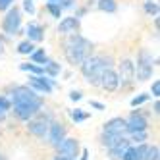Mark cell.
<instances>
[{
  "instance_id": "6da1fadb",
  "label": "cell",
  "mask_w": 160,
  "mask_h": 160,
  "mask_svg": "<svg viewBox=\"0 0 160 160\" xmlns=\"http://www.w3.org/2000/svg\"><path fill=\"white\" fill-rule=\"evenodd\" d=\"M91 52H93V44H91L89 39H85L83 35H79V33H72V35H68L64 54H66V60L70 62V64L79 66L85 58H89Z\"/></svg>"
},
{
  "instance_id": "7a4b0ae2",
  "label": "cell",
  "mask_w": 160,
  "mask_h": 160,
  "mask_svg": "<svg viewBox=\"0 0 160 160\" xmlns=\"http://www.w3.org/2000/svg\"><path fill=\"white\" fill-rule=\"evenodd\" d=\"M154 64L156 60H152V54L147 48H141L139 54H137V64H135V77L139 81H147V79L152 77L154 72Z\"/></svg>"
},
{
  "instance_id": "3957f363",
  "label": "cell",
  "mask_w": 160,
  "mask_h": 160,
  "mask_svg": "<svg viewBox=\"0 0 160 160\" xmlns=\"http://www.w3.org/2000/svg\"><path fill=\"white\" fill-rule=\"evenodd\" d=\"M10 102H12V104H27V102L42 104V98L29 85H18L10 91Z\"/></svg>"
},
{
  "instance_id": "277c9868",
  "label": "cell",
  "mask_w": 160,
  "mask_h": 160,
  "mask_svg": "<svg viewBox=\"0 0 160 160\" xmlns=\"http://www.w3.org/2000/svg\"><path fill=\"white\" fill-rule=\"evenodd\" d=\"M2 29L10 37H16L19 33V29H21V10L19 8H16V6L8 8V14L2 19Z\"/></svg>"
},
{
  "instance_id": "5b68a950",
  "label": "cell",
  "mask_w": 160,
  "mask_h": 160,
  "mask_svg": "<svg viewBox=\"0 0 160 160\" xmlns=\"http://www.w3.org/2000/svg\"><path fill=\"white\" fill-rule=\"evenodd\" d=\"M118 83L122 85V89L131 87L135 83V64L129 58H123L118 64Z\"/></svg>"
},
{
  "instance_id": "8992f818",
  "label": "cell",
  "mask_w": 160,
  "mask_h": 160,
  "mask_svg": "<svg viewBox=\"0 0 160 160\" xmlns=\"http://www.w3.org/2000/svg\"><path fill=\"white\" fill-rule=\"evenodd\" d=\"M27 85L35 91V93H42V95H52L54 91V79L48 75H29Z\"/></svg>"
},
{
  "instance_id": "52a82bcc",
  "label": "cell",
  "mask_w": 160,
  "mask_h": 160,
  "mask_svg": "<svg viewBox=\"0 0 160 160\" xmlns=\"http://www.w3.org/2000/svg\"><path fill=\"white\" fill-rule=\"evenodd\" d=\"M52 120L50 118H44V116H33L31 120H27V131L31 135L39 137V139H47V133H48V123Z\"/></svg>"
},
{
  "instance_id": "ba28073f",
  "label": "cell",
  "mask_w": 160,
  "mask_h": 160,
  "mask_svg": "<svg viewBox=\"0 0 160 160\" xmlns=\"http://www.w3.org/2000/svg\"><path fill=\"white\" fill-rule=\"evenodd\" d=\"M125 128H128V133H133V131H147L148 128V120L143 112L139 110H133L128 118H125Z\"/></svg>"
},
{
  "instance_id": "9c48e42d",
  "label": "cell",
  "mask_w": 160,
  "mask_h": 160,
  "mask_svg": "<svg viewBox=\"0 0 160 160\" xmlns=\"http://www.w3.org/2000/svg\"><path fill=\"white\" fill-rule=\"evenodd\" d=\"M56 151H58L60 156H66V158H77L79 154V141L73 139V137H64V139L58 143L56 147Z\"/></svg>"
},
{
  "instance_id": "30bf717a",
  "label": "cell",
  "mask_w": 160,
  "mask_h": 160,
  "mask_svg": "<svg viewBox=\"0 0 160 160\" xmlns=\"http://www.w3.org/2000/svg\"><path fill=\"white\" fill-rule=\"evenodd\" d=\"M42 104H35V102H27V104H14V114H16V118L19 120H31L33 116H37V114L41 112Z\"/></svg>"
},
{
  "instance_id": "8fae6325",
  "label": "cell",
  "mask_w": 160,
  "mask_h": 160,
  "mask_svg": "<svg viewBox=\"0 0 160 160\" xmlns=\"http://www.w3.org/2000/svg\"><path fill=\"white\" fill-rule=\"evenodd\" d=\"M98 87L104 89V91H108V93H114V91L120 87V83H118V73L114 72V68H106V70L102 72L100 81H98Z\"/></svg>"
},
{
  "instance_id": "7c38bea8",
  "label": "cell",
  "mask_w": 160,
  "mask_h": 160,
  "mask_svg": "<svg viewBox=\"0 0 160 160\" xmlns=\"http://www.w3.org/2000/svg\"><path fill=\"white\" fill-rule=\"evenodd\" d=\"M66 137V128H64V123L60 122H50L48 123V133H47V141L48 145H52L54 148L58 147V143Z\"/></svg>"
},
{
  "instance_id": "4fadbf2b",
  "label": "cell",
  "mask_w": 160,
  "mask_h": 160,
  "mask_svg": "<svg viewBox=\"0 0 160 160\" xmlns=\"http://www.w3.org/2000/svg\"><path fill=\"white\" fill-rule=\"evenodd\" d=\"M79 27H81L79 18L77 16H70V18H64L58 23V33H60V35H72V33L79 31Z\"/></svg>"
},
{
  "instance_id": "5bb4252c",
  "label": "cell",
  "mask_w": 160,
  "mask_h": 160,
  "mask_svg": "<svg viewBox=\"0 0 160 160\" xmlns=\"http://www.w3.org/2000/svg\"><path fill=\"white\" fill-rule=\"evenodd\" d=\"M102 133H114V135H128V128H125V118H112L104 123Z\"/></svg>"
},
{
  "instance_id": "9a60e30c",
  "label": "cell",
  "mask_w": 160,
  "mask_h": 160,
  "mask_svg": "<svg viewBox=\"0 0 160 160\" xmlns=\"http://www.w3.org/2000/svg\"><path fill=\"white\" fill-rule=\"evenodd\" d=\"M147 143H137V145H129L128 148L123 151L122 160H143L145 151H147Z\"/></svg>"
},
{
  "instance_id": "2e32d148",
  "label": "cell",
  "mask_w": 160,
  "mask_h": 160,
  "mask_svg": "<svg viewBox=\"0 0 160 160\" xmlns=\"http://www.w3.org/2000/svg\"><path fill=\"white\" fill-rule=\"evenodd\" d=\"M25 35L31 42H41L44 39V29L42 25H39L37 21H31V23L25 27Z\"/></svg>"
},
{
  "instance_id": "e0dca14e",
  "label": "cell",
  "mask_w": 160,
  "mask_h": 160,
  "mask_svg": "<svg viewBox=\"0 0 160 160\" xmlns=\"http://www.w3.org/2000/svg\"><path fill=\"white\" fill-rule=\"evenodd\" d=\"M98 66H100V56H93V54H91L89 58H85L81 64H79V68H81V73H83L85 77H89Z\"/></svg>"
},
{
  "instance_id": "ac0fdd59",
  "label": "cell",
  "mask_w": 160,
  "mask_h": 160,
  "mask_svg": "<svg viewBox=\"0 0 160 160\" xmlns=\"http://www.w3.org/2000/svg\"><path fill=\"white\" fill-rule=\"evenodd\" d=\"M131 145V141L128 139V137H123V139L116 145V147H112V148H108V156L112 158V160H122V154H123V151L128 148Z\"/></svg>"
},
{
  "instance_id": "d6986e66",
  "label": "cell",
  "mask_w": 160,
  "mask_h": 160,
  "mask_svg": "<svg viewBox=\"0 0 160 160\" xmlns=\"http://www.w3.org/2000/svg\"><path fill=\"white\" fill-rule=\"evenodd\" d=\"M125 135H114V133H102V137H100V141H102V145H104L106 148H112V147H116L122 139H123Z\"/></svg>"
},
{
  "instance_id": "ffe728a7",
  "label": "cell",
  "mask_w": 160,
  "mask_h": 160,
  "mask_svg": "<svg viewBox=\"0 0 160 160\" xmlns=\"http://www.w3.org/2000/svg\"><path fill=\"white\" fill-rule=\"evenodd\" d=\"M29 56H31V62H33V64H37V66H44V64L48 62V56H47V52H44V48L33 50Z\"/></svg>"
},
{
  "instance_id": "44dd1931",
  "label": "cell",
  "mask_w": 160,
  "mask_h": 160,
  "mask_svg": "<svg viewBox=\"0 0 160 160\" xmlns=\"http://www.w3.org/2000/svg\"><path fill=\"white\" fill-rule=\"evenodd\" d=\"M98 10L100 12H106V14H114L118 10V4H116V0H98L97 2Z\"/></svg>"
},
{
  "instance_id": "7402d4cb",
  "label": "cell",
  "mask_w": 160,
  "mask_h": 160,
  "mask_svg": "<svg viewBox=\"0 0 160 160\" xmlns=\"http://www.w3.org/2000/svg\"><path fill=\"white\" fill-rule=\"evenodd\" d=\"M60 72H62V68H60V64H56V62H50V60H48L47 64L42 66V73L48 75V77H56Z\"/></svg>"
},
{
  "instance_id": "603a6c76",
  "label": "cell",
  "mask_w": 160,
  "mask_h": 160,
  "mask_svg": "<svg viewBox=\"0 0 160 160\" xmlns=\"http://www.w3.org/2000/svg\"><path fill=\"white\" fill-rule=\"evenodd\" d=\"M19 70L21 72H27V73H33V75H44L42 73V66H37V64H29V62H23L19 64Z\"/></svg>"
},
{
  "instance_id": "cb8c5ba5",
  "label": "cell",
  "mask_w": 160,
  "mask_h": 160,
  "mask_svg": "<svg viewBox=\"0 0 160 160\" xmlns=\"http://www.w3.org/2000/svg\"><path fill=\"white\" fill-rule=\"evenodd\" d=\"M33 50H35V42H31L29 39H25V41H21L19 44H18V52L21 54V56H29Z\"/></svg>"
},
{
  "instance_id": "d4e9b609",
  "label": "cell",
  "mask_w": 160,
  "mask_h": 160,
  "mask_svg": "<svg viewBox=\"0 0 160 160\" xmlns=\"http://www.w3.org/2000/svg\"><path fill=\"white\" fill-rule=\"evenodd\" d=\"M70 118H72L75 123H81V122L89 120V112H83L81 108H75V110H70Z\"/></svg>"
},
{
  "instance_id": "484cf974",
  "label": "cell",
  "mask_w": 160,
  "mask_h": 160,
  "mask_svg": "<svg viewBox=\"0 0 160 160\" xmlns=\"http://www.w3.org/2000/svg\"><path fill=\"white\" fill-rule=\"evenodd\" d=\"M10 108H12V102H10V98H6V97H0V122H2V120H6V116H8Z\"/></svg>"
},
{
  "instance_id": "4316f807",
  "label": "cell",
  "mask_w": 160,
  "mask_h": 160,
  "mask_svg": "<svg viewBox=\"0 0 160 160\" xmlns=\"http://www.w3.org/2000/svg\"><path fill=\"white\" fill-rule=\"evenodd\" d=\"M158 156H160V148H158V145H151V147H147L143 160H158Z\"/></svg>"
},
{
  "instance_id": "83f0119b",
  "label": "cell",
  "mask_w": 160,
  "mask_h": 160,
  "mask_svg": "<svg viewBox=\"0 0 160 160\" xmlns=\"http://www.w3.org/2000/svg\"><path fill=\"white\" fill-rule=\"evenodd\" d=\"M145 12L151 16V18H158L160 8H158V4L154 2V0H147V2H145Z\"/></svg>"
},
{
  "instance_id": "f1b7e54d",
  "label": "cell",
  "mask_w": 160,
  "mask_h": 160,
  "mask_svg": "<svg viewBox=\"0 0 160 160\" xmlns=\"http://www.w3.org/2000/svg\"><path fill=\"white\" fill-rule=\"evenodd\" d=\"M47 10L50 12V16L52 18H62V8H60V4L58 2H47Z\"/></svg>"
},
{
  "instance_id": "f546056e",
  "label": "cell",
  "mask_w": 160,
  "mask_h": 160,
  "mask_svg": "<svg viewBox=\"0 0 160 160\" xmlns=\"http://www.w3.org/2000/svg\"><path fill=\"white\" fill-rule=\"evenodd\" d=\"M151 98V95H147V93H141V95H137V97H133L131 98V106L133 108H137V106H141V104H145V102Z\"/></svg>"
},
{
  "instance_id": "4dcf8cb0",
  "label": "cell",
  "mask_w": 160,
  "mask_h": 160,
  "mask_svg": "<svg viewBox=\"0 0 160 160\" xmlns=\"http://www.w3.org/2000/svg\"><path fill=\"white\" fill-rule=\"evenodd\" d=\"M129 135H131V137H129V141H133L135 145L147 141V131H133V133H129Z\"/></svg>"
},
{
  "instance_id": "1f68e13d",
  "label": "cell",
  "mask_w": 160,
  "mask_h": 160,
  "mask_svg": "<svg viewBox=\"0 0 160 160\" xmlns=\"http://www.w3.org/2000/svg\"><path fill=\"white\" fill-rule=\"evenodd\" d=\"M23 10H25L29 16L35 14V4H33V0H23Z\"/></svg>"
},
{
  "instance_id": "d6a6232c",
  "label": "cell",
  "mask_w": 160,
  "mask_h": 160,
  "mask_svg": "<svg viewBox=\"0 0 160 160\" xmlns=\"http://www.w3.org/2000/svg\"><path fill=\"white\" fill-rule=\"evenodd\" d=\"M151 93H152V97H154V98H158V97H160V81H158V79H154V81H152Z\"/></svg>"
},
{
  "instance_id": "836d02e7",
  "label": "cell",
  "mask_w": 160,
  "mask_h": 160,
  "mask_svg": "<svg viewBox=\"0 0 160 160\" xmlns=\"http://www.w3.org/2000/svg\"><path fill=\"white\" fill-rule=\"evenodd\" d=\"M70 98H72L73 102H77V100L83 98V93H81V91H72V93H70Z\"/></svg>"
},
{
  "instance_id": "e575fe53",
  "label": "cell",
  "mask_w": 160,
  "mask_h": 160,
  "mask_svg": "<svg viewBox=\"0 0 160 160\" xmlns=\"http://www.w3.org/2000/svg\"><path fill=\"white\" fill-rule=\"evenodd\" d=\"M14 4V0H0V12H4V10H8L10 6Z\"/></svg>"
},
{
  "instance_id": "d590c367",
  "label": "cell",
  "mask_w": 160,
  "mask_h": 160,
  "mask_svg": "<svg viewBox=\"0 0 160 160\" xmlns=\"http://www.w3.org/2000/svg\"><path fill=\"white\" fill-rule=\"evenodd\" d=\"M73 2H75V0H58V4H60L62 10H64V8H72Z\"/></svg>"
},
{
  "instance_id": "8d00e7d4",
  "label": "cell",
  "mask_w": 160,
  "mask_h": 160,
  "mask_svg": "<svg viewBox=\"0 0 160 160\" xmlns=\"http://www.w3.org/2000/svg\"><path fill=\"white\" fill-rule=\"evenodd\" d=\"M91 106L97 108V110H106V106L102 104V102H98V100H91Z\"/></svg>"
},
{
  "instance_id": "74e56055",
  "label": "cell",
  "mask_w": 160,
  "mask_h": 160,
  "mask_svg": "<svg viewBox=\"0 0 160 160\" xmlns=\"http://www.w3.org/2000/svg\"><path fill=\"white\" fill-rule=\"evenodd\" d=\"M152 110H154V114L158 116V112H160V102H158V100H154V106H152Z\"/></svg>"
},
{
  "instance_id": "f35d334b",
  "label": "cell",
  "mask_w": 160,
  "mask_h": 160,
  "mask_svg": "<svg viewBox=\"0 0 160 160\" xmlns=\"http://www.w3.org/2000/svg\"><path fill=\"white\" fill-rule=\"evenodd\" d=\"M87 158H89V151L83 148V151H81V160H87Z\"/></svg>"
},
{
  "instance_id": "ab89813d",
  "label": "cell",
  "mask_w": 160,
  "mask_h": 160,
  "mask_svg": "<svg viewBox=\"0 0 160 160\" xmlns=\"http://www.w3.org/2000/svg\"><path fill=\"white\" fill-rule=\"evenodd\" d=\"M4 52V42H2V39H0V54Z\"/></svg>"
},
{
  "instance_id": "60d3db41",
  "label": "cell",
  "mask_w": 160,
  "mask_h": 160,
  "mask_svg": "<svg viewBox=\"0 0 160 160\" xmlns=\"http://www.w3.org/2000/svg\"><path fill=\"white\" fill-rule=\"evenodd\" d=\"M47 2H58V0H47Z\"/></svg>"
},
{
  "instance_id": "b9f144b4",
  "label": "cell",
  "mask_w": 160,
  "mask_h": 160,
  "mask_svg": "<svg viewBox=\"0 0 160 160\" xmlns=\"http://www.w3.org/2000/svg\"><path fill=\"white\" fill-rule=\"evenodd\" d=\"M0 160H6V158H4V156H2V154H0Z\"/></svg>"
}]
</instances>
